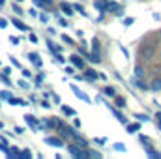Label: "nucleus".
Instances as JSON below:
<instances>
[{"instance_id":"1","label":"nucleus","mask_w":161,"mask_h":159,"mask_svg":"<svg viewBox=\"0 0 161 159\" xmlns=\"http://www.w3.org/2000/svg\"><path fill=\"white\" fill-rule=\"evenodd\" d=\"M139 54H141V58H142V60H152V56L156 54V49H154L152 45H146V47L139 49Z\"/></svg>"},{"instance_id":"2","label":"nucleus","mask_w":161,"mask_h":159,"mask_svg":"<svg viewBox=\"0 0 161 159\" xmlns=\"http://www.w3.org/2000/svg\"><path fill=\"white\" fill-rule=\"evenodd\" d=\"M69 88H71V92H73V94H75V96L79 97L80 101H84V103H88V105L92 103V99H90V97H88V96H86L84 92H80L79 88H77V84H69Z\"/></svg>"},{"instance_id":"3","label":"nucleus","mask_w":161,"mask_h":159,"mask_svg":"<svg viewBox=\"0 0 161 159\" xmlns=\"http://www.w3.org/2000/svg\"><path fill=\"white\" fill-rule=\"evenodd\" d=\"M45 144H49V146H53V148H62V146H66V142H64L60 137H47V139H45Z\"/></svg>"},{"instance_id":"4","label":"nucleus","mask_w":161,"mask_h":159,"mask_svg":"<svg viewBox=\"0 0 161 159\" xmlns=\"http://www.w3.org/2000/svg\"><path fill=\"white\" fill-rule=\"evenodd\" d=\"M92 54L96 56V64H99L101 62V47H99V40H96L94 38V41H92Z\"/></svg>"},{"instance_id":"5","label":"nucleus","mask_w":161,"mask_h":159,"mask_svg":"<svg viewBox=\"0 0 161 159\" xmlns=\"http://www.w3.org/2000/svg\"><path fill=\"white\" fill-rule=\"evenodd\" d=\"M68 152L73 156V157H86V154H84V150H80V146H73V144H69L68 146Z\"/></svg>"},{"instance_id":"6","label":"nucleus","mask_w":161,"mask_h":159,"mask_svg":"<svg viewBox=\"0 0 161 159\" xmlns=\"http://www.w3.org/2000/svg\"><path fill=\"white\" fill-rule=\"evenodd\" d=\"M107 107H109V111H111V114H113L114 118L118 120V122H122V123H127V120H125V116L122 114V112L118 111V109H114V107H113L111 103H107Z\"/></svg>"},{"instance_id":"7","label":"nucleus","mask_w":161,"mask_h":159,"mask_svg":"<svg viewBox=\"0 0 161 159\" xmlns=\"http://www.w3.org/2000/svg\"><path fill=\"white\" fill-rule=\"evenodd\" d=\"M25 120H26V123L34 129V131H38V129H41V122H38V120L34 118L32 114H25Z\"/></svg>"},{"instance_id":"8","label":"nucleus","mask_w":161,"mask_h":159,"mask_svg":"<svg viewBox=\"0 0 161 159\" xmlns=\"http://www.w3.org/2000/svg\"><path fill=\"white\" fill-rule=\"evenodd\" d=\"M71 64L77 68V69H84L86 66H84V56H77V54H71Z\"/></svg>"},{"instance_id":"9","label":"nucleus","mask_w":161,"mask_h":159,"mask_svg":"<svg viewBox=\"0 0 161 159\" xmlns=\"http://www.w3.org/2000/svg\"><path fill=\"white\" fill-rule=\"evenodd\" d=\"M28 58H30V62H32L38 69H41L43 62H41V58H40V54H38V52H30V54H28Z\"/></svg>"},{"instance_id":"10","label":"nucleus","mask_w":161,"mask_h":159,"mask_svg":"<svg viewBox=\"0 0 161 159\" xmlns=\"http://www.w3.org/2000/svg\"><path fill=\"white\" fill-rule=\"evenodd\" d=\"M84 77L88 80H92V82H96V79H101V75H97L94 69H86V68H84Z\"/></svg>"},{"instance_id":"11","label":"nucleus","mask_w":161,"mask_h":159,"mask_svg":"<svg viewBox=\"0 0 161 159\" xmlns=\"http://www.w3.org/2000/svg\"><path fill=\"white\" fill-rule=\"evenodd\" d=\"M107 6H109V0H94V8L99 11H107Z\"/></svg>"},{"instance_id":"12","label":"nucleus","mask_w":161,"mask_h":159,"mask_svg":"<svg viewBox=\"0 0 161 159\" xmlns=\"http://www.w3.org/2000/svg\"><path fill=\"white\" fill-rule=\"evenodd\" d=\"M60 9H62V11H64V13L69 17V15L73 13V9H75V8H73L71 4H68V2H62V4H60Z\"/></svg>"},{"instance_id":"13","label":"nucleus","mask_w":161,"mask_h":159,"mask_svg":"<svg viewBox=\"0 0 161 159\" xmlns=\"http://www.w3.org/2000/svg\"><path fill=\"white\" fill-rule=\"evenodd\" d=\"M13 25H15V28H19L21 32H28V26H26L21 19H13Z\"/></svg>"},{"instance_id":"14","label":"nucleus","mask_w":161,"mask_h":159,"mask_svg":"<svg viewBox=\"0 0 161 159\" xmlns=\"http://www.w3.org/2000/svg\"><path fill=\"white\" fill-rule=\"evenodd\" d=\"M107 11H113V13H116V11H120V4H118V2H113V0H109V6H107Z\"/></svg>"},{"instance_id":"15","label":"nucleus","mask_w":161,"mask_h":159,"mask_svg":"<svg viewBox=\"0 0 161 159\" xmlns=\"http://www.w3.org/2000/svg\"><path fill=\"white\" fill-rule=\"evenodd\" d=\"M62 112L66 114V116H75L77 112H75V109L73 107H69V105H62Z\"/></svg>"},{"instance_id":"16","label":"nucleus","mask_w":161,"mask_h":159,"mask_svg":"<svg viewBox=\"0 0 161 159\" xmlns=\"http://www.w3.org/2000/svg\"><path fill=\"white\" fill-rule=\"evenodd\" d=\"M114 105H116L118 109H124V107H125V97H122V96H114Z\"/></svg>"},{"instance_id":"17","label":"nucleus","mask_w":161,"mask_h":159,"mask_svg":"<svg viewBox=\"0 0 161 159\" xmlns=\"http://www.w3.org/2000/svg\"><path fill=\"white\" fill-rule=\"evenodd\" d=\"M150 90H154V92H159L161 90V79H154L150 82Z\"/></svg>"},{"instance_id":"18","label":"nucleus","mask_w":161,"mask_h":159,"mask_svg":"<svg viewBox=\"0 0 161 159\" xmlns=\"http://www.w3.org/2000/svg\"><path fill=\"white\" fill-rule=\"evenodd\" d=\"M144 150H146V154H148V157H161L159 152H156V150H152L150 146H144Z\"/></svg>"},{"instance_id":"19","label":"nucleus","mask_w":161,"mask_h":159,"mask_svg":"<svg viewBox=\"0 0 161 159\" xmlns=\"http://www.w3.org/2000/svg\"><path fill=\"white\" fill-rule=\"evenodd\" d=\"M141 129V123H127V133H137Z\"/></svg>"},{"instance_id":"20","label":"nucleus","mask_w":161,"mask_h":159,"mask_svg":"<svg viewBox=\"0 0 161 159\" xmlns=\"http://www.w3.org/2000/svg\"><path fill=\"white\" fill-rule=\"evenodd\" d=\"M103 92H105V96H111V97H114V96H116V90H114L113 86H105V88H103Z\"/></svg>"},{"instance_id":"21","label":"nucleus","mask_w":161,"mask_h":159,"mask_svg":"<svg viewBox=\"0 0 161 159\" xmlns=\"http://www.w3.org/2000/svg\"><path fill=\"white\" fill-rule=\"evenodd\" d=\"M11 97H13V94H11V92H8V90H2V92H0V99H6V101H9Z\"/></svg>"},{"instance_id":"22","label":"nucleus","mask_w":161,"mask_h":159,"mask_svg":"<svg viewBox=\"0 0 161 159\" xmlns=\"http://www.w3.org/2000/svg\"><path fill=\"white\" fill-rule=\"evenodd\" d=\"M135 77H137V79H142V77H144V69H142L141 66H135Z\"/></svg>"},{"instance_id":"23","label":"nucleus","mask_w":161,"mask_h":159,"mask_svg":"<svg viewBox=\"0 0 161 159\" xmlns=\"http://www.w3.org/2000/svg\"><path fill=\"white\" fill-rule=\"evenodd\" d=\"M135 86H137V88H141V90H148V88H150L148 84H144V82H142V79H137V80H135Z\"/></svg>"},{"instance_id":"24","label":"nucleus","mask_w":161,"mask_h":159,"mask_svg":"<svg viewBox=\"0 0 161 159\" xmlns=\"http://www.w3.org/2000/svg\"><path fill=\"white\" fill-rule=\"evenodd\" d=\"M73 8H75V9L79 11L80 15H82V17H88V13H86V9H84V8H82L80 4H73Z\"/></svg>"},{"instance_id":"25","label":"nucleus","mask_w":161,"mask_h":159,"mask_svg":"<svg viewBox=\"0 0 161 159\" xmlns=\"http://www.w3.org/2000/svg\"><path fill=\"white\" fill-rule=\"evenodd\" d=\"M84 154H86V157H96V159L101 157V154H97V152H92V150H84Z\"/></svg>"},{"instance_id":"26","label":"nucleus","mask_w":161,"mask_h":159,"mask_svg":"<svg viewBox=\"0 0 161 159\" xmlns=\"http://www.w3.org/2000/svg\"><path fill=\"white\" fill-rule=\"evenodd\" d=\"M8 103H11V105H26V101H23V99H17V97H11Z\"/></svg>"},{"instance_id":"27","label":"nucleus","mask_w":161,"mask_h":159,"mask_svg":"<svg viewBox=\"0 0 161 159\" xmlns=\"http://www.w3.org/2000/svg\"><path fill=\"white\" fill-rule=\"evenodd\" d=\"M133 23H135V17H125L124 19V26H131Z\"/></svg>"},{"instance_id":"28","label":"nucleus","mask_w":161,"mask_h":159,"mask_svg":"<svg viewBox=\"0 0 161 159\" xmlns=\"http://www.w3.org/2000/svg\"><path fill=\"white\" fill-rule=\"evenodd\" d=\"M75 142H77V146H80V148H86V146H88V142H86L84 139H80V137L75 140Z\"/></svg>"},{"instance_id":"29","label":"nucleus","mask_w":161,"mask_h":159,"mask_svg":"<svg viewBox=\"0 0 161 159\" xmlns=\"http://www.w3.org/2000/svg\"><path fill=\"white\" fill-rule=\"evenodd\" d=\"M113 148H114V150H116V152H125V146H124V144H122V142H116V144H114V146H113Z\"/></svg>"},{"instance_id":"30","label":"nucleus","mask_w":161,"mask_h":159,"mask_svg":"<svg viewBox=\"0 0 161 159\" xmlns=\"http://www.w3.org/2000/svg\"><path fill=\"white\" fill-rule=\"evenodd\" d=\"M17 84H19L21 88H25V90H26V88L30 86V84H28V82H26V80H25V79H19V80H17Z\"/></svg>"},{"instance_id":"31","label":"nucleus","mask_w":161,"mask_h":159,"mask_svg":"<svg viewBox=\"0 0 161 159\" xmlns=\"http://www.w3.org/2000/svg\"><path fill=\"white\" fill-rule=\"evenodd\" d=\"M135 118L141 120V122H148V120H150L148 116H146V114H141V112H139V114H135Z\"/></svg>"},{"instance_id":"32","label":"nucleus","mask_w":161,"mask_h":159,"mask_svg":"<svg viewBox=\"0 0 161 159\" xmlns=\"http://www.w3.org/2000/svg\"><path fill=\"white\" fill-rule=\"evenodd\" d=\"M141 142H142V146H148L150 139H148V137H144V135H141Z\"/></svg>"},{"instance_id":"33","label":"nucleus","mask_w":161,"mask_h":159,"mask_svg":"<svg viewBox=\"0 0 161 159\" xmlns=\"http://www.w3.org/2000/svg\"><path fill=\"white\" fill-rule=\"evenodd\" d=\"M11 8H13V11H15V13H21V15H23V9L19 8V4H13Z\"/></svg>"},{"instance_id":"34","label":"nucleus","mask_w":161,"mask_h":159,"mask_svg":"<svg viewBox=\"0 0 161 159\" xmlns=\"http://www.w3.org/2000/svg\"><path fill=\"white\" fill-rule=\"evenodd\" d=\"M6 26H8V21L4 17H0V28H6Z\"/></svg>"},{"instance_id":"35","label":"nucleus","mask_w":161,"mask_h":159,"mask_svg":"<svg viewBox=\"0 0 161 159\" xmlns=\"http://www.w3.org/2000/svg\"><path fill=\"white\" fill-rule=\"evenodd\" d=\"M41 80H43V75H38V77H36V86H41Z\"/></svg>"},{"instance_id":"36","label":"nucleus","mask_w":161,"mask_h":159,"mask_svg":"<svg viewBox=\"0 0 161 159\" xmlns=\"http://www.w3.org/2000/svg\"><path fill=\"white\" fill-rule=\"evenodd\" d=\"M62 40L66 41V43H68V45H71V43H73V40H71V38H69V36H62Z\"/></svg>"},{"instance_id":"37","label":"nucleus","mask_w":161,"mask_h":159,"mask_svg":"<svg viewBox=\"0 0 161 159\" xmlns=\"http://www.w3.org/2000/svg\"><path fill=\"white\" fill-rule=\"evenodd\" d=\"M11 64H13L15 68H21V64H19V60H17V58H13V56H11Z\"/></svg>"},{"instance_id":"38","label":"nucleus","mask_w":161,"mask_h":159,"mask_svg":"<svg viewBox=\"0 0 161 159\" xmlns=\"http://www.w3.org/2000/svg\"><path fill=\"white\" fill-rule=\"evenodd\" d=\"M23 157H32V152L30 150H23Z\"/></svg>"},{"instance_id":"39","label":"nucleus","mask_w":161,"mask_h":159,"mask_svg":"<svg viewBox=\"0 0 161 159\" xmlns=\"http://www.w3.org/2000/svg\"><path fill=\"white\" fill-rule=\"evenodd\" d=\"M28 40L32 41V43H38V36H36V34H30V38H28Z\"/></svg>"},{"instance_id":"40","label":"nucleus","mask_w":161,"mask_h":159,"mask_svg":"<svg viewBox=\"0 0 161 159\" xmlns=\"http://www.w3.org/2000/svg\"><path fill=\"white\" fill-rule=\"evenodd\" d=\"M9 40H11V43H13V45H19V38H15V36H11Z\"/></svg>"},{"instance_id":"41","label":"nucleus","mask_w":161,"mask_h":159,"mask_svg":"<svg viewBox=\"0 0 161 159\" xmlns=\"http://www.w3.org/2000/svg\"><path fill=\"white\" fill-rule=\"evenodd\" d=\"M58 25H60V26H68V23H66V19H58Z\"/></svg>"},{"instance_id":"42","label":"nucleus","mask_w":161,"mask_h":159,"mask_svg":"<svg viewBox=\"0 0 161 159\" xmlns=\"http://www.w3.org/2000/svg\"><path fill=\"white\" fill-rule=\"evenodd\" d=\"M73 71H75V69H73L71 66H69V68H66V73H68V75H73Z\"/></svg>"},{"instance_id":"43","label":"nucleus","mask_w":161,"mask_h":159,"mask_svg":"<svg viewBox=\"0 0 161 159\" xmlns=\"http://www.w3.org/2000/svg\"><path fill=\"white\" fill-rule=\"evenodd\" d=\"M41 107H43V109H49V107H51V103H49V101H41Z\"/></svg>"},{"instance_id":"44","label":"nucleus","mask_w":161,"mask_h":159,"mask_svg":"<svg viewBox=\"0 0 161 159\" xmlns=\"http://www.w3.org/2000/svg\"><path fill=\"white\" fill-rule=\"evenodd\" d=\"M23 131H25L23 127H15V135H23Z\"/></svg>"},{"instance_id":"45","label":"nucleus","mask_w":161,"mask_h":159,"mask_svg":"<svg viewBox=\"0 0 161 159\" xmlns=\"http://www.w3.org/2000/svg\"><path fill=\"white\" fill-rule=\"evenodd\" d=\"M40 19H41V21H43V23H49V17H47L45 13H43V15H40Z\"/></svg>"},{"instance_id":"46","label":"nucleus","mask_w":161,"mask_h":159,"mask_svg":"<svg viewBox=\"0 0 161 159\" xmlns=\"http://www.w3.org/2000/svg\"><path fill=\"white\" fill-rule=\"evenodd\" d=\"M105 142H107L105 139H96V144H105Z\"/></svg>"},{"instance_id":"47","label":"nucleus","mask_w":161,"mask_h":159,"mask_svg":"<svg viewBox=\"0 0 161 159\" xmlns=\"http://www.w3.org/2000/svg\"><path fill=\"white\" fill-rule=\"evenodd\" d=\"M41 2H43V4H45V6H49V8H51V6H53V0H41Z\"/></svg>"},{"instance_id":"48","label":"nucleus","mask_w":161,"mask_h":159,"mask_svg":"<svg viewBox=\"0 0 161 159\" xmlns=\"http://www.w3.org/2000/svg\"><path fill=\"white\" fill-rule=\"evenodd\" d=\"M2 71H4V73H6V75H9V73H11V68H4V69H2Z\"/></svg>"},{"instance_id":"49","label":"nucleus","mask_w":161,"mask_h":159,"mask_svg":"<svg viewBox=\"0 0 161 159\" xmlns=\"http://www.w3.org/2000/svg\"><path fill=\"white\" fill-rule=\"evenodd\" d=\"M73 125H75V127H80V120H79V118H75V122H73Z\"/></svg>"},{"instance_id":"50","label":"nucleus","mask_w":161,"mask_h":159,"mask_svg":"<svg viewBox=\"0 0 161 159\" xmlns=\"http://www.w3.org/2000/svg\"><path fill=\"white\" fill-rule=\"evenodd\" d=\"M156 118H158V122H161V111L159 112H156Z\"/></svg>"},{"instance_id":"51","label":"nucleus","mask_w":161,"mask_h":159,"mask_svg":"<svg viewBox=\"0 0 161 159\" xmlns=\"http://www.w3.org/2000/svg\"><path fill=\"white\" fill-rule=\"evenodd\" d=\"M158 127H159V131H161V122H158Z\"/></svg>"},{"instance_id":"52","label":"nucleus","mask_w":161,"mask_h":159,"mask_svg":"<svg viewBox=\"0 0 161 159\" xmlns=\"http://www.w3.org/2000/svg\"><path fill=\"white\" fill-rule=\"evenodd\" d=\"M4 2H6V0H0V6H4Z\"/></svg>"},{"instance_id":"53","label":"nucleus","mask_w":161,"mask_h":159,"mask_svg":"<svg viewBox=\"0 0 161 159\" xmlns=\"http://www.w3.org/2000/svg\"><path fill=\"white\" fill-rule=\"evenodd\" d=\"M17 2H23V0H17Z\"/></svg>"},{"instance_id":"54","label":"nucleus","mask_w":161,"mask_h":159,"mask_svg":"<svg viewBox=\"0 0 161 159\" xmlns=\"http://www.w3.org/2000/svg\"><path fill=\"white\" fill-rule=\"evenodd\" d=\"M0 127H2V122H0Z\"/></svg>"}]
</instances>
